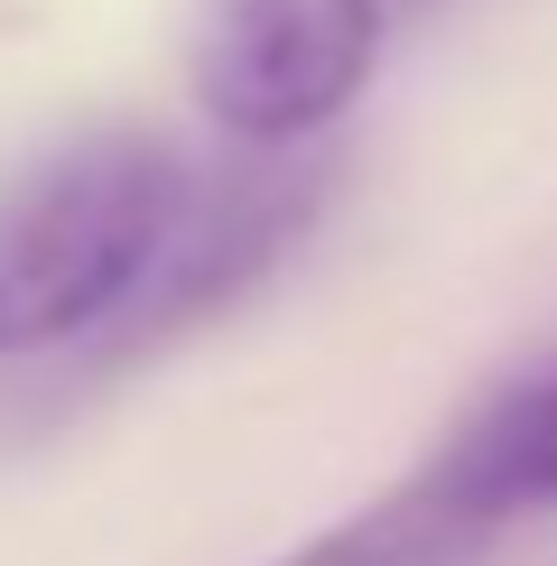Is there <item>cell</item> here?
Returning <instances> with one entry per match:
<instances>
[{"instance_id": "obj_1", "label": "cell", "mask_w": 557, "mask_h": 566, "mask_svg": "<svg viewBox=\"0 0 557 566\" xmlns=\"http://www.w3.org/2000/svg\"><path fill=\"white\" fill-rule=\"evenodd\" d=\"M196 168L177 139L112 122L75 130L0 186V363H46L130 335L196 214Z\"/></svg>"}, {"instance_id": "obj_2", "label": "cell", "mask_w": 557, "mask_h": 566, "mask_svg": "<svg viewBox=\"0 0 557 566\" xmlns=\"http://www.w3.org/2000/svg\"><path fill=\"white\" fill-rule=\"evenodd\" d=\"M400 0H186V93L232 149L297 158L362 103Z\"/></svg>"}, {"instance_id": "obj_3", "label": "cell", "mask_w": 557, "mask_h": 566, "mask_svg": "<svg viewBox=\"0 0 557 566\" xmlns=\"http://www.w3.org/2000/svg\"><path fill=\"white\" fill-rule=\"evenodd\" d=\"M428 474L493 538L521 530V521H557V344L539 363H521L511 381H493L437 437Z\"/></svg>"}, {"instance_id": "obj_4", "label": "cell", "mask_w": 557, "mask_h": 566, "mask_svg": "<svg viewBox=\"0 0 557 566\" xmlns=\"http://www.w3.org/2000/svg\"><path fill=\"white\" fill-rule=\"evenodd\" d=\"M483 548H493V530H483L474 511H455V492L418 464V474H400L381 502H362L354 521L316 530L307 548L278 557V566H474Z\"/></svg>"}]
</instances>
